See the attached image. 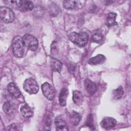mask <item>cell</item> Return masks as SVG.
I'll return each instance as SVG.
<instances>
[{
	"instance_id": "obj_7",
	"label": "cell",
	"mask_w": 131,
	"mask_h": 131,
	"mask_svg": "<svg viewBox=\"0 0 131 131\" xmlns=\"http://www.w3.org/2000/svg\"><path fill=\"white\" fill-rule=\"evenodd\" d=\"M82 2L80 1H64L63 7L68 10H79L83 7Z\"/></svg>"
},
{
	"instance_id": "obj_19",
	"label": "cell",
	"mask_w": 131,
	"mask_h": 131,
	"mask_svg": "<svg viewBox=\"0 0 131 131\" xmlns=\"http://www.w3.org/2000/svg\"><path fill=\"white\" fill-rule=\"evenodd\" d=\"M117 14L114 12H110L107 15L106 18V24L108 27H111L117 24L116 19Z\"/></svg>"
},
{
	"instance_id": "obj_2",
	"label": "cell",
	"mask_w": 131,
	"mask_h": 131,
	"mask_svg": "<svg viewBox=\"0 0 131 131\" xmlns=\"http://www.w3.org/2000/svg\"><path fill=\"white\" fill-rule=\"evenodd\" d=\"M25 47L23 37L20 36H16L13 38L12 42V52L16 57L20 58L23 56Z\"/></svg>"
},
{
	"instance_id": "obj_18",
	"label": "cell",
	"mask_w": 131,
	"mask_h": 131,
	"mask_svg": "<svg viewBox=\"0 0 131 131\" xmlns=\"http://www.w3.org/2000/svg\"><path fill=\"white\" fill-rule=\"evenodd\" d=\"M81 119V116L79 113L75 111H73L70 115L71 122L75 126L77 125Z\"/></svg>"
},
{
	"instance_id": "obj_11",
	"label": "cell",
	"mask_w": 131,
	"mask_h": 131,
	"mask_svg": "<svg viewBox=\"0 0 131 131\" xmlns=\"http://www.w3.org/2000/svg\"><path fill=\"white\" fill-rule=\"evenodd\" d=\"M8 92L13 97L17 98L21 95V93L19 89L13 82H10L8 85Z\"/></svg>"
},
{
	"instance_id": "obj_8",
	"label": "cell",
	"mask_w": 131,
	"mask_h": 131,
	"mask_svg": "<svg viewBox=\"0 0 131 131\" xmlns=\"http://www.w3.org/2000/svg\"><path fill=\"white\" fill-rule=\"evenodd\" d=\"M117 121L114 118L106 117H104L100 122V125L102 128L106 129H111L115 126Z\"/></svg>"
},
{
	"instance_id": "obj_9",
	"label": "cell",
	"mask_w": 131,
	"mask_h": 131,
	"mask_svg": "<svg viewBox=\"0 0 131 131\" xmlns=\"http://www.w3.org/2000/svg\"><path fill=\"white\" fill-rule=\"evenodd\" d=\"M34 8V5L30 1H18L17 9H19L21 11H31L33 10Z\"/></svg>"
},
{
	"instance_id": "obj_24",
	"label": "cell",
	"mask_w": 131,
	"mask_h": 131,
	"mask_svg": "<svg viewBox=\"0 0 131 131\" xmlns=\"http://www.w3.org/2000/svg\"><path fill=\"white\" fill-rule=\"evenodd\" d=\"M33 14L36 17L41 16L43 13V9L40 6H36L33 9Z\"/></svg>"
},
{
	"instance_id": "obj_25",
	"label": "cell",
	"mask_w": 131,
	"mask_h": 131,
	"mask_svg": "<svg viewBox=\"0 0 131 131\" xmlns=\"http://www.w3.org/2000/svg\"><path fill=\"white\" fill-rule=\"evenodd\" d=\"M86 125L90 128L94 127V124H93V116L92 114H90L87 121L86 122Z\"/></svg>"
},
{
	"instance_id": "obj_10",
	"label": "cell",
	"mask_w": 131,
	"mask_h": 131,
	"mask_svg": "<svg viewBox=\"0 0 131 131\" xmlns=\"http://www.w3.org/2000/svg\"><path fill=\"white\" fill-rule=\"evenodd\" d=\"M56 129L58 130H68V127L66 122L60 116L56 117L54 121Z\"/></svg>"
},
{
	"instance_id": "obj_1",
	"label": "cell",
	"mask_w": 131,
	"mask_h": 131,
	"mask_svg": "<svg viewBox=\"0 0 131 131\" xmlns=\"http://www.w3.org/2000/svg\"><path fill=\"white\" fill-rule=\"evenodd\" d=\"M69 38L70 40L76 45L80 47H83L88 42L89 35L85 32L80 33L74 32L69 35Z\"/></svg>"
},
{
	"instance_id": "obj_16",
	"label": "cell",
	"mask_w": 131,
	"mask_h": 131,
	"mask_svg": "<svg viewBox=\"0 0 131 131\" xmlns=\"http://www.w3.org/2000/svg\"><path fill=\"white\" fill-rule=\"evenodd\" d=\"M51 67L53 71L60 72L62 69V63L59 60L52 58L51 60Z\"/></svg>"
},
{
	"instance_id": "obj_5",
	"label": "cell",
	"mask_w": 131,
	"mask_h": 131,
	"mask_svg": "<svg viewBox=\"0 0 131 131\" xmlns=\"http://www.w3.org/2000/svg\"><path fill=\"white\" fill-rule=\"evenodd\" d=\"M25 46L31 51H36L38 48V42L37 38L30 34H25L23 37Z\"/></svg>"
},
{
	"instance_id": "obj_22",
	"label": "cell",
	"mask_w": 131,
	"mask_h": 131,
	"mask_svg": "<svg viewBox=\"0 0 131 131\" xmlns=\"http://www.w3.org/2000/svg\"><path fill=\"white\" fill-rule=\"evenodd\" d=\"M13 107L12 104L9 101H7L5 102V103L3 105V109L4 111L7 114H10L12 113L13 111Z\"/></svg>"
},
{
	"instance_id": "obj_6",
	"label": "cell",
	"mask_w": 131,
	"mask_h": 131,
	"mask_svg": "<svg viewBox=\"0 0 131 131\" xmlns=\"http://www.w3.org/2000/svg\"><path fill=\"white\" fill-rule=\"evenodd\" d=\"M41 90L44 96L49 100H52L55 96V90L49 83L45 82L41 85Z\"/></svg>"
},
{
	"instance_id": "obj_3",
	"label": "cell",
	"mask_w": 131,
	"mask_h": 131,
	"mask_svg": "<svg viewBox=\"0 0 131 131\" xmlns=\"http://www.w3.org/2000/svg\"><path fill=\"white\" fill-rule=\"evenodd\" d=\"M24 89L30 94H36L39 90V86L36 81L32 78L25 80L23 85Z\"/></svg>"
},
{
	"instance_id": "obj_12",
	"label": "cell",
	"mask_w": 131,
	"mask_h": 131,
	"mask_svg": "<svg viewBox=\"0 0 131 131\" xmlns=\"http://www.w3.org/2000/svg\"><path fill=\"white\" fill-rule=\"evenodd\" d=\"M84 86L86 91L91 95L94 94L97 91V88L96 84L89 79H86L84 81Z\"/></svg>"
},
{
	"instance_id": "obj_20",
	"label": "cell",
	"mask_w": 131,
	"mask_h": 131,
	"mask_svg": "<svg viewBox=\"0 0 131 131\" xmlns=\"http://www.w3.org/2000/svg\"><path fill=\"white\" fill-rule=\"evenodd\" d=\"M49 11L50 15L53 17H56L59 13V8L54 3L51 4L49 6Z\"/></svg>"
},
{
	"instance_id": "obj_13",
	"label": "cell",
	"mask_w": 131,
	"mask_h": 131,
	"mask_svg": "<svg viewBox=\"0 0 131 131\" xmlns=\"http://www.w3.org/2000/svg\"><path fill=\"white\" fill-rule=\"evenodd\" d=\"M106 58L103 55L98 54L94 57L91 58L89 60L88 63L91 65H98L102 64L104 62Z\"/></svg>"
},
{
	"instance_id": "obj_21",
	"label": "cell",
	"mask_w": 131,
	"mask_h": 131,
	"mask_svg": "<svg viewBox=\"0 0 131 131\" xmlns=\"http://www.w3.org/2000/svg\"><path fill=\"white\" fill-rule=\"evenodd\" d=\"M124 93L123 89L121 86H120L116 89L114 90L113 93L114 98L116 99H120L123 96Z\"/></svg>"
},
{
	"instance_id": "obj_14",
	"label": "cell",
	"mask_w": 131,
	"mask_h": 131,
	"mask_svg": "<svg viewBox=\"0 0 131 131\" xmlns=\"http://www.w3.org/2000/svg\"><path fill=\"white\" fill-rule=\"evenodd\" d=\"M68 95V90L66 88H63L61 90L59 96V101L60 105L62 106L66 105L67 99Z\"/></svg>"
},
{
	"instance_id": "obj_15",
	"label": "cell",
	"mask_w": 131,
	"mask_h": 131,
	"mask_svg": "<svg viewBox=\"0 0 131 131\" xmlns=\"http://www.w3.org/2000/svg\"><path fill=\"white\" fill-rule=\"evenodd\" d=\"M20 112L21 115L26 118H30L33 115V111L31 108L27 104L22 105L20 108Z\"/></svg>"
},
{
	"instance_id": "obj_23",
	"label": "cell",
	"mask_w": 131,
	"mask_h": 131,
	"mask_svg": "<svg viewBox=\"0 0 131 131\" xmlns=\"http://www.w3.org/2000/svg\"><path fill=\"white\" fill-rule=\"evenodd\" d=\"M92 38L94 42L99 43L103 41V36L100 33H96L92 36Z\"/></svg>"
},
{
	"instance_id": "obj_4",
	"label": "cell",
	"mask_w": 131,
	"mask_h": 131,
	"mask_svg": "<svg viewBox=\"0 0 131 131\" xmlns=\"http://www.w3.org/2000/svg\"><path fill=\"white\" fill-rule=\"evenodd\" d=\"M0 16L2 21L5 23H11L15 19L14 12L11 9L7 7H1Z\"/></svg>"
},
{
	"instance_id": "obj_17",
	"label": "cell",
	"mask_w": 131,
	"mask_h": 131,
	"mask_svg": "<svg viewBox=\"0 0 131 131\" xmlns=\"http://www.w3.org/2000/svg\"><path fill=\"white\" fill-rule=\"evenodd\" d=\"M73 100L74 102L79 105L81 104L83 100V96L82 94L79 91H74L73 92Z\"/></svg>"
}]
</instances>
